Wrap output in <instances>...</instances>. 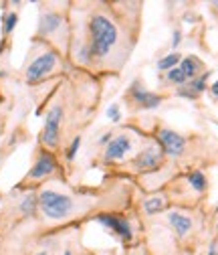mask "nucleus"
<instances>
[{
  "instance_id": "obj_6",
  "label": "nucleus",
  "mask_w": 218,
  "mask_h": 255,
  "mask_svg": "<svg viewBox=\"0 0 218 255\" xmlns=\"http://www.w3.org/2000/svg\"><path fill=\"white\" fill-rule=\"evenodd\" d=\"M164 158L166 156H164L162 148L155 144V142H151V144H147L142 152H138L132 158V168L136 172H140V174H151V172L162 168Z\"/></svg>"
},
{
  "instance_id": "obj_9",
  "label": "nucleus",
  "mask_w": 218,
  "mask_h": 255,
  "mask_svg": "<svg viewBox=\"0 0 218 255\" xmlns=\"http://www.w3.org/2000/svg\"><path fill=\"white\" fill-rule=\"evenodd\" d=\"M155 140H158V146L162 148L164 156H170V158H180L186 150V138L170 130V128H158Z\"/></svg>"
},
{
  "instance_id": "obj_19",
  "label": "nucleus",
  "mask_w": 218,
  "mask_h": 255,
  "mask_svg": "<svg viewBox=\"0 0 218 255\" xmlns=\"http://www.w3.org/2000/svg\"><path fill=\"white\" fill-rule=\"evenodd\" d=\"M105 118H107L109 122H113V124H119V122H121V108H119V104H111V106H107V110H105Z\"/></svg>"
},
{
  "instance_id": "obj_23",
  "label": "nucleus",
  "mask_w": 218,
  "mask_h": 255,
  "mask_svg": "<svg viewBox=\"0 0 218 255\" xmlns=\"http://www.w3.org/2000/svg\"><path fill=\"white\" fill-rule=\"evenodd\" d=\"M59 255H77V251H75V247L71 243H67V245H63V249H61Z\"/></svg>"
},
{
  "instance_id": "obj_10",
  "label": "nucleus",
  "mask_w": 218,
  "mask_h": 255,
  "mask_svg": "<svg viewBox=\"0 0 218 255\" xmlns=\"http://www.w3.org/2000/svg\"><path fill=\"white\" fill-rule=\"evenodd\" d=\"M128 100H132L140 110H155V108H160V104H162V95H155L153 91H149V89H145L144 85H142V81H134L130 87H128Z\"/></svg>"
},
{
  "instance_id": "obj_3",
  "label": "nucleus",
  "mask_w": 218,
  "mask_h": 255,
  "mask_svg": "<svg viewBox=\"0 0 218 255\" xmlns=\"http://www.w3.org/2000/svg\"><path fill=\"white\" fill-rule=\"evenodd\" d=\"M65 55H61L51 45L33 39L28 57L22 65V81L26 85H41L65 73Z\"/></svg>"
},
{
  "instance_id": "obj_27",
  "label": "nucleus",
  "mask_w": 218,
  "mask_h": 255,
  "mask_svg": "<svg viewBox=\"0 0 218 255\" xmlns=\"http://www.w3.org/2000/svg\"><path fill=\"white\" fill-rule=\"evenodd\" d=\"M212 6H216V8H218V2H212Z\"/></svg>"
},
{
  "instance_id": "obj_1",
  "label": "nucleus",
  "mask_w": 218,
  "mask_h": 255,
  "mask_svg": "<svg viewBox=\"0 0 218 255\" xmlns=\"http://www.w3.org/2000/svg\"><path fill=\"white\" fill-rule=\"evenodd\" d=\"M91 209V199L71 190L63 180H53L37 188V223L41 231L63 229Z\"/></svg>"
},
{
  "instance_id": "obj_24",
  "label": "nucleus",
  "mask_w": 218,
  "mask_h": 255,
  "mask_svg": "<svg viewBox=\"0 0 218 255\" xmlns=\"http://www.w3.org/2000/svg\"><path fill=\"white\" fill-rule=\"evenodd\" d=\"M208 255H218V241H212V245L208 249Z\"/></svg>"
},
{
  "instance_id": "obj_2",
  "label": "nucleus",
  "mask_w": 218,
  "mask_h": 255,
  "mask_svg": "<svg viewBox=\"0 0 218 255\" xmlns=\"http://www.w3.org/2000/svg\"><path fill=\"white\" fill-rule=\"evenodd\" d=\"M117 43L119 30L115 20L103 10H93L85 18L83 39H71L69 55L75 65L91 69L105 63L113 55Z\"/></svg>"
},
{
  "instance_id": "obj_5",
  "label": "nucleus",
  "mask_w": 218,
  "mask_h": 255,
  "mask_svg": "<svg viewBox=\"0 0 218 255\" xmlns=\"http://www.w3.org/2000/svg\"><path fill=\"white\" fill-rule=\"evenodd\" d=\"M53 180H63V166H61L59 154L49 152V150L39 146V150L35 154V160H33V164H30L28 172L20 178V182L14 188L37 190L43 184L53 182Z\"/></svg>"
},
{
  "instance_id": "obj_4",
  "label": "nucleus",
  "mask_w": 218,
  "mask_h": 255,
  "mask_svg": "<svg viewBox=\"0 0 218 255\" xmlns=\"http://www.w3.org/2000/svg\"><path fill=\"white\" fill-rule=\"evenodd\" d=\"M35 39L51 45L61 55H69L71 18L67 8H57V4H41Z\"/></svg>"
},
{
  "instance_id": "obj_13",
  "label": "nucleus",
  "mask_w": 218,
  "mask_h": 255,
  "mask_svg": "<svg viewBox=\"0 0 218 255\" xmlns=\"http://www.w3.org/2000/svg\"><path fill=\"white\" fill-rule=\"evenodd\" d=\"M166 207H168V201H166V197H162V195H158V197H149V199H145V201L142 203L144 213L149 215V217L158 215V213H164Z\"/></svg>"
},
{
  "instance_id": "obj_22",
  "label": "nucleus",
  "mask_w": 218,
  "mask_h": 255,
  "mask_svg": "<svg viewBox=\"0 0 218 255\" xmlns=\"http://www.w3.org/2000/svg\"><path fill=\"white\" fill-rule=\"evenodd\" d=\"M113 136H115V134H113V132H105V134H101V138H99V140H97V144H99V146H103V148H105V146H107V144H109V142H111V138H113Z\"/></svg>"
},
{
  "instance_id": "obj_17",
  "label": "nucleus",
  "mask_w": 218,
  "mask_h": 255,
  "mask_svg": "<svg viewBox=\"0 0 218 255\" xmlns=\"http://www.w3.org/2000/svg\"><path fill=\"white\" fill-rule=\"evenodd\" d=\"M81 136L77 134V136H73L71 140H69V144H67V148L63 150V156H65V160L67 162H73L75 158H77V154H79V148H81Z\"/></svg>"
},
{
  "instance_id": "obj_14",
  "label": "nucleus",
  "mask_w": 218,
  "mask_h": 255,
  "mask_svg": "<svg viewBox=\"0 0 218 255\" xmlns=\"http://www.w3.org/2000/svg\"><path fill=\"white\" fill-rule=\"evenodd\" d=\"M186 178H188V184L196 190V193H204L206 186H208V180H206V174L202 170H192L186 174Z\"/></svg>"
},
{
  "instance_id": "obj_20",
  "label": "nucleus",
  "mask_w": 218,
  "mask_h": 255,
  "mask_svg": "<svg viewBox=\"0 0 218 255\" xmlns=\"http://www.w3.org/2000/svg\"><path fill=\"white\" fill-rule=\"evenodd\" d=\"M180 43H182V30L176 28V30H174V35H172V49H174V53H176V49L180 47Z\"/></svg>"
},
{
  "instance_id": "obj_12",
  "label": "nucleus",
  "mask_w": 218,
  "mask_h": 255,
  "mask_svg": "<svg viewBox=\"0 0 218 255\" xmlns=\"http://www.w3.org/2000/svg\"><path fill=\"white\" fill-rule=\"evenodd\" d=\"M178 67L182 69V73L186 75V79L192 81V79H196V77L202 75V71H204V63H202L198 57L188 55V57H182V61H180V65H178Z\"/></svg>"
},
{
  "instance_id": "obj_7",
  "label": "nucleus",
  "mask_w": 218,
  "mask_h": 255,
  "mask_svg": "<svg viewBox=\"0 0 218 255\" xmlns=\"http://www.w3.org/2000/svg\"><path fill=\"white\" fill-rule=\"evenodd\" d=\"M134 148H136V140L134 136L130 134H117L111 138V142L103 148V162L105 164H113V162H123V160H128V158L134 154Z\"/></svg>"
},
{
  "instance_id": "obj_11",
  "label": "nucleus",
  "mask_w": 218,
  "mask_h": 255,
  "mask_svg": "<svg viewBox=\"0 0 218 255\" xmlns=\"http://www.w3.org/2000/svg\"><path fill=\"white\" fill-rule=\"evenodd\" d=\"M166 223L170 225V229L174 231V235L180 241L192 233V217H188L186 213H182L178 209H172V211L166 213Z\"/></svg>"
},
{
  "instance_id": "obj_15",
  "label": "nucleus",
  "mask_w": 218,
  "mask_h": 255,
  "mask_svg": "<svg viewBox=\"0 0 218 255\" xmlns=\"http://www.w3.org/2000/svg\"><path fill=\"white\" fill-rule=\"evenodd\" d=\"M180 61H182V55L172 51L170 55L162 57L158 63H155V67H158V71H164V73H168L170 69H174V67H178V65H180Z\"/></svg>"
},
{
  "instance_id": "obj_21",
  "label": "nucleus",
  "mask_w": 218,
  "mask_h": 255,
  "mask_svg": "<svg viewBox=\"0 0 218 255\" xmlns=\"http://www.w3.org/2000/svg\"><path fill=\"white\" fill-rule=\"evenodd\" d=\"M30 255H55V247L53 245H43L41 249H37L35 253H30Z\"/></svg>"
},
{
  "instance_id": "obj_26",
  "label": "nucleus",
  "mask_w": 218,
  "mask_h": 255,
  "mask_svg": "<svg viewBox=\"0 0 218 255\" xmlns=\"http://www.w3.org/2000/svg\"><path fill=\"white\" fill-rule=\"evenodd\" d=\"M4 201H6V197L0 195V213H2V209H4Z\"/></svg>"
},
{
  "instance_id": "obj_18",
  "label": "nucleus",
  "mask_w": 218,
  "mask_h": 255,
  "mask_svg": "<svg viewBox=\"0 0 218 255\" xmlns=\"http://www.w3.org/2000/svg\"><path fill=\"white\" fill-rule=\"evenodd\" d=\"M166 81H168V83H172V85H178V87H182V85L188 83V79H186V75L182 73V69H180V67L170 69V71L166 73Z\"/></svg>"
},
{
  "instance_id": "obj_28",
  "label": "nucleus",
  "mask_w": 218,
  "mask_h": 255,
  "mask_svg": "<svg viewBox=\"0 0 218 255\" xmlns=\"http://www.w3.org/2000/svg\"><path fill=\"white\" fill-rule=\"evenodd\" d=\"M83 255H91V253H83Z\"/></svg>"
},
{
  "instance_id": "obj_16",
  "label": "nucleus",
  "mask_w": 218,
  "mask_h": 255,
  "mask_svg": "<svg viewBox=\"0 0 218 255\" xmlns=\"http://www.w3.org/2000/svg\"><path fill=\"white\" fill-rule=\"evenodd\" d=\"M16 22H18V12H14V10L4 12V16H2V39H8L12 35V30L16 28Z\"/></svg>"
},
{
  "instance_id": "obj_8",
  "label": "nucleus",
  "mask_w": 218,
  "mask_h": 255,
  "mask_svg": "<svg viewBox=\"0 0 218 255\" xmlns=\"http://www.w3.org/2000/svg\"><path fill=\"white\" fill-rule=\"evenodd\" d=\"M97 223H101L103 227H107L111 233H115L123 243H132L134 241V227L132 223L128 221V217H121V215H113V213H99L95 217Z\"/></svg>"
},
{
  "instance_id": "obj_25",
  "label": "nucleus",
  "mask_w": 218,
  "mask_h": 255,
  "mask_svg": "<svg viewBox=\"0 0 218 255\" xmlns=\"http://www.w3.org/2000/svg\"><path fill=\"white\" fill-rule=\"evenodd\" d=\"M210 93L214 95V98H218V79H216V81L210 85Z\"/></svg>"
}]
</instances>
